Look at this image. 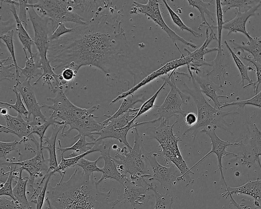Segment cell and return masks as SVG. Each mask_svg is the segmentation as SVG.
Wrapping results in <instances>:
<instances>
[{
    "label": "cell",
    "instance_id": "4316f807",
    "mask_svg": "<svg viewBox=\"0 0 261 209\" xmlns=\"http://www.w3.org/2000/svg\"><path fill=\"white\" fill-rule=\"evenodd\" d=\"M52 127V133L50 137L45 138L43 142L46 144L43 145V149H46L48 151L49 154V169L47 172H51L53 174L54 172L58 167L57 155H56V140L58 134L63 128L64 125H61L55 124Z\"/></svg>",
    "mask_w": 261,
    "mask_h": 209
},
{
    "label": "cell",
    "instance_id": "c3c4849f",
    "mask_svg": "<svg viewBox=\"0 0 261 209\" xmlns=\"http://www.w3.org/2000/svg\"><path fill=\"white\" fill-rule=\"evenodd\" d=\"M244 56L241 57L240 58L245 59L249 62L251 63L256 68V74L257 76V81L255 82H252L250 84H248L243 87V88H245L248 86H253V91L255 94H257L258 88L260 84H261V65L257 62L253 60L252 58L249 56H246L245 54V51L242 50Z\"/></svg>",
    "mask_w": 261,
    "mask_h": 209
},
{
    "label": "cell",
    "instance_id": "74e56055",
    "mask_svg": "<svg viewBox=\"0 0 261 209\" xmlns=\"http://www.w3.org/2000/svg\"><path fill=\"white\" fill-rule=\"evenodd\" d=\"M55 124L61 125H64V122L63 121H58L51 114L49 117H47V120L44 123H43L41 125L33 127L32 128V132L31 135L36 134L39 136L40 140V148L43 149L42 147L44 136L46 129L50 125H54Z\"/></svg>",
    "mask_w": 261,
    "mask_h": 209
},
{
    "label": "cell",
    "instance_id": "f5cc1de1",
    "mask_svg": "<svg viewBox=\"0 0 261 209\" xmlns=\"http://www.w3.org/2000/svg\"><path fill=\"white\" fill-rule=\"evenodd\" d=\"M59 80L62 84L66 83L72 82L76 75L75 71L70 68H65L63 69L61 74H59Z\"/></svg>",
    "mask_w": 261,
    "mask_h": 209
},
{
    "label": "cell",
    "instance_id": "4dcf8cb0",
    "mask_svg": "<svg viewBox=\"0 0 261 209\" xmlns=\"http://www.w3.org/2000/svg\"><path fill=\"white\" fill-rule=\"evenodd\" d=\"M187 2L189 5L197 8L199 11L200 16L201 18V23L198 28V29L200 30L201 27H205L211 30H214L215 29L214 26L210 25L205 17V14H206L210 20L213 22L215 21L213 19L214 13L208 9V7L213 6L210 2H205L204 1L201 0H188Z\"/></svg>",
    "mask_w": 261,
    "mask_h": 209
},
{
    "label": "cell",
    "instance_id": "8d00e7d4",
    "mask_svg": "<svg viewBox=\"0 0 261 209\" xmlns=\"http://www.w3.org/2000/svg\"><path fill=\"white\" fill-rule=\"evenodd\" d=\"M224 43L227 49L230 52L233 59V61L240 71L242 79L241 83L242 84L243 87L244 86L245 81H247L249 82V84L252 83L253 82L252 80L248 76V71H254V69L251 66H246L242 62L240 59L229 46L226 40L224 41Z\"/></svg>",
    "mask_w": 261,
    "mask_h": 209
},
{
    "label": "cell",
    "instance_id": "681fc988",
    "mask_svg": "<svg viewBox=\"0 0 261 209\" xmlns=\"http://www.w3.org/2000/svg\"><path fill=\"white\" fill-rule=\"evenodd\" d=\"M21 143L20 141L16 140L12 142H0V158H4L6 160V156L10 152L13 150H15L19 156L21 155L20 150L18 148L17 145Z\"/></svg>",
    "mask_w": 261,
    "mask_h": 209
},
{
    "label": "cell",
    "instance_id": "e575fe53",
    "mask_svg": "<svg viewBox=\"0 0 261 209\" xmlns=\"http://www.w3.org/2000/svg\"><path fill=\"white\" fill-rule=\"evenodd\" d=\"M94 152H96V150L92 148V149L84 153L71 157L70 158L65 159L63 156V154L61 153V160L58 164V168L54 172V174L55 173H58L61 175V179H63L65 173L68 168L72 167H75L81 159L87 154Z\"/></svg>",
    "mask_w": 261,
    "mask_h": 209
},
{
    "label": "cell",
    "instance_id": "8fae6325",
    "mask_svg": "<svg viewBox=\"0 0 261 209\" xmlns=\"http://www.w3.org/2000/svg\"><path fill=\"white\" fill-rule=\"evenodd\" d=\"M216 128L207 127L206 128H205L200 131V133H204L207 135L211 141L212 149L210 152H208L205 155H204L202 159H201L198 162H197L194 165L190 168V170L192 171V170L200 164L204 160L212 153H215L218 159V166L219 170L220 172L221 177L222 179L224 182L226 187V190L228 189V186L225 180L223 173V166L222 164V158L227 155H233L234 156H237V154L233 152H228L226 150V148L230 146H238L241 145V143L234 142L231 143L228 141H223L221 140L216 134L215 129Z\"/></svg>",
    "mask_w": 261,
    "mask_h": 209
},
{
    "label": "cell",
    "instance_id": "3957f363",
    "mask_svg": "<svg viewBox=\"0 0 261 209\" xmlns=\"http://www.w3.org/2000/svg\"><path fill=\"white\" fill-rule=\"evenodd\" d=\"M135 140L134 145L130 149L126 146L118 148L113 159L117 168L123 175H130V180L137 185H144L148 182L146 178L150 180L152 174L148 168L147 160V152L144 149L142 137L138 130L135 128Z\"/></svg>",
    "mask_w": 261,
    "mask_h": 209
},
{
    "label": "cell",
    "instance_id": "d6986e66",
    "mask_svg": "<svg viewBox=\"0 0 261 209\" xmlns=\"http://www.w3.org/2000/svg\"><path fill=\"white\" fill-rule=\"evenodd\" d=\"M249 134L248 143L245 145V149L242 154V162L249 165L257 161L261 169L259 160L261 155V132L253 124Z\"/></svg>",
    "mask_w": 261,
    "mask_h": 209
},
{
    "label": "cell",
    "instance_id": "cb8c5ba5",
    "mask_svg": "<svg viewBox=\"0 0 261 209\" xmlns=\"http://www.w3.org/2000/svg\"><path fill=\"white\" fill-rule=\"evenodd\" d=\"M194 77L201 92L213 100L215 108L220 110L222 104L219 99L220 98H228L229 96L218 95L217 92L218 90H220L221 87L213 83L207 74L204 76L194 75Z\"/></svg>",
    "mask_w": 261,
    "mask_h": 209
},
{
    "label": "cell",
    "instance_id": "7c38bea8",
    "mask_svg": "<svg viewBox=\"0 0 261 209\" xmlns=\"http://www.w3.org/2000/svg\"><path fill=\"white\" fill-rule=\"evenodd\" d=\"M177 48L181 53V57L179 58L167 62L161 68L154 71L146 77H145L141 82L133 87L131 89L123 92L122 93L117 96L116 98L113 99L110 104L115 103L120 99H124L128 96L134 94L135 92L139 89L141 88L144 85H146L148 83L159 77V76L166 74L170 71H175L177 68L185 65H188L189 61L186 56H185L182 53H181L178 47Z\"/></svg>",
    "mask_w": 261,
    "mask_h": 209
},
{
    "label": "cell",
    "instance_id": "277c9868",
    "mask_svg": "<svg viewBox=\"0 0 261 209\" xmlns=\"http://www.w3.org/2000/svg\"><path fill=\"white\" fill-rule=\"evenodd\" d=\"M89 2L90 1L81 0H41L29 3V6L37 9L42 16L49 18L53 33L60 23L71 22L85 24L87 21H85V18L76 11L84 13L88 9Z\"/></svg>",
    "mask_w": 261,
    "mask_h": 209
},
{
    "label": "cell",
    "instance_id": "5bb4252c",
    "mask_svg": "<svg viewBox=\"0 0 261 209\" xmlns=\"http://www.w3.org/2000/svg\"><path fill=\"white\" fill-rule=\"evenodd\" d=\"M6 121V125H1V132L12 134L20 139V143L24 145L30 143L29 136L32 132V127L29 121H25L22 115L17 113L16 116H13L9 114L2 116Z\"/></svg>",
    "mask_w": 261,
    "mask_h": 209
},
{
    "label": "cell",
    "instance_id": "d4e9b609",
    "mask_svg": "<svg viewBox=\"0 0 261 209\" xmlns=\"http://www.w3.org/2000/svg\"><path fill=\"white\" fill-rule=\"evenodd\" d=\"M95 118L98 117L92 114L76 123L72 129L78 132V135L74 136V138L84 136L95 141L96 139L94 138L93 133L99 132L105 127L102 122L96 121Z\"/></svg>",
    "mask_w": 261,
    "mask_h": 209
},
{
    "label": "cell",
    "instance_id": "9f6ffc18",
    "mask_svg": "<svg viewBox=\"0 0 261 209\" xmlns=\"http://www.w3.org/2000/svg\"><path fill=\"white\" fill-rule=\"evenodd\" d=\"M186 124L190 127L195 125L197 122V115L193 112L187 113L184 118Z\"/></svg>",
    "mask_w": 261,
    "mask_h": 209
},
{
    "label": "cell",
    "instance_id": "e0dca14e",
    "mask_svg": "<svg viewBox=\"0 0 261 209\" xmlns=\"http://www.w3.org/2000/svg\"><path fill=\"white\" fill-rule=\"evenodd\" d=\"M226 193L222 194L223 197H229L231 203L238 209H241V205L237 203L233 199L232 195L236 194H245L254 198V204L261 208V179L255 180L250 179L244 185L237 188L228 187Z\"/></svg>",
    "mask_w": 261,
    "mask_h": 209
},
{
    "label": "cell",
    "instance_id": "bcb514c9",
    "mask_svg": "<svg viewBox=\"0 0 261 209\" xmlns=\"http://www.w3.org/2000/svg\"><path fill=\"white\" fill-rule=\"evenodd\" d=\"M246 105L254 106L261 108V90L250 99L231 102H225L222 104L220 109L232 106H237L239 108H243Z\"/></svg>",
    "mask_w": 261,
    "mask_h": 209
},
{
    "label": "cell",
    "instance_id": "91938a15",
    "mask_svg": "<svg viewBox=\"0 0 261 209\" xmlns=\"http://www.w3.org/2000/svg\"><path fill=\"white\" fill-rule=\"evenodd\" d=\"M50 75V74H49ZM55 77H57V76H58V74L56 73V75H54ZM39 77L36 81V82L35 83L36 84H37L38 82L40 81V80L42 78H40V77Z\"/></svg>",
    "mask_w": 261,
    "mask_h": 209
},
{
    "label": "cell",
    "instance_id": "5b68a950",
    "mask_svg": "<svg viewBox=\"0 0 261 209\" xmlns=\"http://www.w3.org/2000/svg\"><path fill=\"white\" fill-rule=\"evenodd\" d=\"M177 122V121H176L170 125L169 121L162 119L160 125L153 129V138L159 142L161 147V150L156 154L157 156H163L167 164L172 163L181 173V175L177 177V180L186 182L187 186L194 182L189 176L190 173H194L190 170L178 148V143L182 140L173 132V127Z\"/></svg>",
    "mask_w": 261,
    "mask_h": 209
},
{
    "label": "cell",
    "instance_id": "6f0895ef",
    "mask_svg": "<svg viewBox=\"0 0 261 209\" xmlns=\"http://www.w3.org/2000/svg\"><path fill=\"white\" fill-rule=\"evenodd\" d=\"M0 114L2 116L8 114V110L5 107H1L0 109Z\"/></svg>",
    "mask_w": 261,
    "mask_h": 209
},
{
    "label": "cell",
    "instance_id": "d6a6232c",
    "mask_svg": "<svg viewBox=\"0 0 261 209\" xmlns=\"http://www.w3.org/2000/svg\"><path fill=\"white\" fill-rule=\"evenodd\" d=\"M123 99V101L120 107L113 115H104L107 117V118L103 121L104 122H107L128 112L130 109H133V106L137 102H143L144 98L143 95H134V94H133Z\"/></svg>",
    "mask_w": 261,
    "mask_h": 209
},
{
    "label": "cell",
    "instance_id": "f546056e",
    "mask_svg": "<svg viewBox=\"0 0 261 209\" xmlns=\"http://www.w3.org/2000/svg\"><path fill=\"white\" fill-rule=\"evenodd\" d=\"M246 43L242 42L240 44L230 39L229 42L233 45L234 49H241L249 52L253 56L252 59L261 65V36L259 37H251Z\"/></svg>",
    "mask_w": 261,
    "mask_h": 209
},
{
    "label": "cell",
    "instance_id": "9c48e42d",
    "mask_svg": "<svg viewBox=\"0 0 261 209\" xmlns=\"http://www.w3.org/2000/svg\"><path fill=\"white\" fill-rule=\"evenodd\" d=\"M172 72L163 80L170 86V90L167 94L163 103L161 106H156L157 111L155 115H158L160 121L164 119L169 121L173 117H178L181 115L184 118L186 112L181 109L182 104H187L190 99V96L181 92L176 86L174 73Z\"/></svg>",
    "mask_w": 261,
    "mask_h": 209
},
{
    "label": "cell",
    "instance_id": "ffe728a7",
    "mask_svg": "<svg viewBox=\"0 0 261 209\" xmlns=\"http://www.w3.org/2000/svg\"><path fill=\"white\" fill-rule=\"evenodd\" d=\"M111 147L110 146L108 148L106 144L100 152L101 153V156L104 160V166L101 168V177L98 180L96 181V183L98 186L104 179H113L124 186L129 179L126 176L122 175L118 170L113 157L110 155Z\"/></svg>",
    "mask_w": 261,
    "mask_h": 209
},
{
    "label": "cell",
    "instance_id": "8992f818",
    "mask_svg": "<svg viewBox=\"0 0 261 209\" xmlns=\"http://www.w3.org/2000/svg\"><path fill=\"white\" fill-rule=\"evenodd\" d=\"M190 78L192 80L193 88H189L184 84L186 91L193 98L197 110V122L196 124L184 133L185 135L187 133L192 131L193 138L194 140L199 130L206 127H220L224 130L227 129L225 121L223 118L227 115L238 114L237 111H223L212 107L206 100L201 92L198 84L195 81L192 71L189 70Z\"/></svg>",
    "mask_w": 261,
    "mask_h": 209
},
{
    "label": "cell",
    "instance_id": "816d5d0a",
    "mask_svg": "<svg viewBox=\"0 0 261 209\" xmlns=\"http://www.w3.org/2000/svg\"><path fill=\"white\" fill-rule=\"evenodd\" d=\"M73 30V28H67L64 23H59L56 30L53 32L49 37L50 42L59 39L62 36L71 33Z\"/></svg>",
    "mask_w": 261,
    "mask_h": 209
},
{
    "label": "cell",
    "instance_id": "680465c9",
    "mask_svg": "<svg viewBox=\"0 0 261 209\" xmlns=\"http://www.w3.org/2000/svg\"><path fill=\"white\" fill-rule=\"evenodd\" d=\"M112 148L113 149H114L115 150H117L118 149V148H119V147L117 145L114 144L112 146Z\"/></svg>",
    "mask_w": 261,
    "mask_h": 209
},
{
    "label": "cell",
    "instance_id": "11a10c76",
    "mask_svg": "<svg viewBox=\"0 0 261 209\" xmlns=\"http://www.w3.org/2000/svg\"><path fill=\"white\" fill-rule=\"evenodd\" d=\"M51 175L49 176L45 180L43 187L40 190L39 193L36 204V209H42L44 200H45V194L46 193L48 181Z\"/></svg>",
    "mask_w": 261,
    "mask_h": 209
},
{
    "label": "cell",
    "instance_id": "d590c367",
    "mask_svg": "<svg viewBox=\"0 0 261 209\" xmlns=\"http://www.w3.org/2000/svg\"><path fill=\"white\" fill-rule=\"evenodd\" d=\"M14 34V29H10L4 33H1L0 38L6 44L8 50L11 54L12 61L15 65L16 72V83L20 82L19 79L21 77L19 73V67L17 65V61L15 57L14 46L13 43V36Z\"/></svg>",
    "mask_w": 261,
    "mask_h": 209
},
{
    "label": "cell",
    "instance_id": "484cf974",
    "mask_svg": "<svg viewBox=\"0 0 261 209\" xmlns=\"http://www.w3.org/2000/svg\"><path fill=\"white\" fill-rule=\"evenodd\" d=\"M27 59L25 66L22 68L19 67V73L21 77H25V80H31L35 77L41 76L43 74V69L41 63V58L39 53H33L32 57H28L27 50L23 49Z\"/></svg>",
    "mask_w": 261,
    "mask_h": 209
},
{
    "label": "cell",
    "instance_id": "44dd1931",
    "mask_svg": "<svg viewBox=\"0 0 261 209\" xmlns=\"http://www.w3.org/2000/svg\"><path fill=\"white\" fill-rule=\"evenodd\" d=\"M158 122V119H155L151 121L138 122L135 121L133 123H129L127 126L122 128L110 129L105 127L99 132L93 133V135H98L99 137L94 142H98L107 138H112L117 140L119 142L123 143L129 149L132 148L127 140V135L128 131L131 128H135L138 126L143 125L148 123H153Z\"/></svg>",
    "mask_w": 261,
    "mask_h": 209
},
{
    "label": "cell",
    "instance_id": "f35d334b",
    "mask_svg": "<svg viewBox=\"0 0 261 209\" xmlns=\"http://www.w3.org/2000/svg\"><path fill=\"white\" fill-rule=\"evenodd\" d=\"M220 1L223 14L232 8H238L240 10L241 8H244L245 9V11L249 10L253 7L251 5L256 2V1L251 0H222Z\"/></svg>",
    "mask_w": 261,
    "mask_h": 209
},
{
    "label": "cell",
    "instance_id": "ba28073f",
    "mask_svg": "<svg viewBox=\"0 0 261 209\" xmlns=\"http://www.w3.org/2000/svg\"><path fill=\"white\" fill-rule=\"evenodd\" d=\"M29 4L27 12L34 30L33 40L40 55L43 69V74L40 77L41 78L46 74L55 75L56 73L54 72L47 56L50 44V32L48 25V21L50 20L47 17L39 15L35 8L29 6Z\"/></svg>",
    "mask_w": 261,
    "mask_h": 209
},
{
    "label": "cell",
    "instance_id": "9a60e30c",
    "mask_svg": "<svg viewBox=\"0 0 261 209\" xmlns=\"http://www.w3.org/2000/svg\"><path fill=\"white\" fill-rule=\"evenodd\" d=\"M31 80H25L22 82L16 83L13 88L17 90L20 94L28 111V121L31 115L33 119L41 118L46 120L45 117L41 111L42 106H40L37 101L33 86L30 83Z\"/></svg>",
    "mask_w": 261,
    "mask_h": 209
},
{
    "label": "cell",
    "instance_id": "2e32d148",
    "mask_svg": "<svg viewBox=\"0 0 261 209\" xmlns=\"http://www.w3.org/2000/svg\"><path fill=\"white\" fill-rule=\"evenodd\" d=\"M208 29L207 28L206 30V39L203 44L194 51L191 52L186 48H184L185 50L188 53L187 56L191 60V62L189 65H187L188 69L191 71H194L196 74H198L200 71V67L203 65H207L211 66L210 62H207L205 61L204 56L207 53L217 51L218 47L208 48L207 46L210 43L211 41L213 39L217 40V38L216 36L214 30H211L210 33H208Z\"/></svg>",
    "mask_w": 261,
    "mask_h": 209
},
{
    "label": "cell",
    "instance_id": "7bdbcfd3",
    "mask_svg": "<svg viewBox=\"0 0 261 209\" xmlns=\"http://www.w3.org/2000/svg\"><path fill=\"white\" fill-rule=\"evenodd\" d=\"M101 159H102V156H100L95 161H89L83 157L79 160L75 166L81 168L84 174L89 177L94 172H101V168L97 166V163Z\"/></svg>",
    "mask_w": 261,
    "mask_h": 209
},
{
    "label": "cell",
    "instance_id": "6da1fadb",
    "mask_svg": "<svg viewBox=\"0 0 261 209\" xmlns=\"http://www.w3.org/2000/svg\"><path fill=\"white\" fill-rule=\"evenodd\" d=\"M113 1H95V11L84 25L50 42L47 58L55 72L70 68L77 74L84 66H94L107 79H119L132 61L131 49Z\"/></svg>",
    "mask_w": 261,
    "mask_h": 209
},
{
    "label": "cell",
    "instance_id": "7dc6e473",
    "mask_svg": "<svg viewBox=\"0 0 261 209\" xmlns=\"http://www.w3.org/2000/svg\"><path fill=\"white\" fill-rule=\"evenodd\" d=\"M216 16L217 20V29L218 30V50L217 51L222 52L223 51L221 46V37H222V31L223 29V26L224 23L223 21L224 14L223 13L222 6L221 5V1L220 0L216 1Z\"/></svg>",
    "mask_w": 261,
    "mask_h": 209
},
{
    "label": "cell",
    "instance_id": "db71d44e",
    "mask_svg": "<svg viewBox=\"0 0 261 209\" xmlns=\"http://www.w3.org/2000/svg\"><path fill=\"white\" fill-rule=\"evenodd\" d=\"M0 209H20L19 203L13 199L0 196Z\"/></svg>",
    "mask_w": 261,
    "mask_h": 209
},
{
    "label": "cell",
    "instance_id": "83f0119b",
    "mask_svg": "<svg viewBox=\"0 0 261 209\" xmlns=\"http://www.w3.org/2000/svg\"><path fill=\"white\" fill-rule=\"evenodd\" d=\"M10 4V10L14 17L16 22V32L17 34L18 39L23 45V49L28 51L30 57H32L33 52L31 47L32 45H35L34 40L29 36L27 30L25 29L22 23L19 19L18 15L16 12V6L13 4Z\"/></svg>",
    "mask_w": 261,
    "mask_h": 209
},
{
    "label": "cell",
    "instance_id": "b9f144b4",
    "mask_svg": "<svg viewBox=\"0 0 261 209\" xmlns=\"http://www.w3.org/2000/svg\"><path fill=\"white\" fill-rule=\"evenodd\" d=\"M11 59L12 58L10 57L0 60V81L1 82L5 80L11 81L14 79H16V72L14 71V70L15 71V67L13 62L9 65H5L6 62Z\"/></svg>",
    "mask_w": 261,
    "mask_h": 209
},
{
    "label": "cell",
    "instance_id": "f6af8a7d",
    "mask_svg": "<svg viewBox=\"0 0 261 209\" xmlns=\"http://www.w3.org/2000/svg\"><path fill=\"white\" fill-rule=\"evenodd\" d=\"M9 89L13 91L15 94V103L14 104H11L8 102L1 101L0 102V103L1 104L8 106L10 108L13 109L17 112V113H20L21 115H23L25 116V118L27 119V121H28V111L23 103L20 94L17 90L14 89L13 88H9Z\"/></svg>",
    "mask_w": 261,
    "mask_h": 209
},
{
    "label": "cell",
    "instance_id": "52a82bcc",
    "mask_svg": "<svg viewBox=\"0 0 261 209\" xmlns=\"http://www.w3.org/2000/svg\"><path fill=\"white\" fill-rule=\"evenodd\" d=\"M54 97H47V100L53 102V104H42V107L53 111L51 115L57 120L60 118L64 122L60 136H68L73 127L84 118L98 110L99 105H94L88 109H84L73 104L65 95L63 86L58 88Z\"/></svg>",
    "mask_w": 261,
    "mask_h": 209
},
{
    "label": "cell",
    "instance_id": "ac0fdd59",
    "mask_svg": "<svg viewBox=\"0 0 261 209\" xmlns=\"http://www.w3.org/2000/svg\"><path fill=\"white\" fill-rule=\"evenodd\" d=\"M149 184L138 185L130 179L124 187V193L117 198L120 203L128 202L135 209L136 205L143 204L146 199L147 192L149 191Z\"/></svg>",
    "mask_w": 261,
    "mask_h": 209
},
{
    "label": "cell",
    "instance_id": "ee69618b",
    "mask_svg": "<svg viewBox=\"0 0 261 209\" xmlns=\"http://www.w3.org/2000/svg\"><path fill=\"white\" fill-rule=\"evenodd\" d=\"M3 3L7 4H13L16 6L19 7V13L18 17L21 22L22 23L25 29L27 30L28 19L27 16V12L28 8V5L29 3V1L28 0H6L1 1V4Z\"/></svg>",
    "mask_w": 261,
    "mask_h": 209
},
{
    "label": "cell",
    "instance_id": "f1b7e54d",
    "mask_svg": "<svg viewBox=\"0 0 261 209\" xmlns=\"http://www.w3.org/2000/svg\"><path fill=\"white\" fill-rule=\"evenodd\" d=\"M20 173L17 184L13 188V195L15 200L19 204L20 209H33L27 198L26 191L29 176H22V169H19Z\"/></svg>",
    "mask_w": 261,
    "mask_h": 209
},
{
    "label": "cell",
    "instance_id": "603a6c76",
    "mask_svg": "<svg viewBox=\"0 0 261 209\" xmlns=\"http://www.w3.org/2000/svg\"><path fill=\"white\" fill-rule=\"evenodd\" d=\"M12 163L18 166L19 169L25 171L29 174V176L35 178L42 177L43 175V171L46 173L48 171L49 167L45 163V160L43 153V149H37L36 155L32 158L17 162Z\"/></svg>",
    "mask_w": 261,
    "mask_h": 209
},
{
    "label": "cell",
    "instance_id": "7a4b0ae2",
    "mask_svg": "<svg viewBox=\"0 0 261 209\" xmlns=\"http://www.w3.org/2000/svg\"><path fill=\"white\" fill-rule=\"evenodd\" d=\"M60 179L54 187L48 184L45 201L47 209H113L120 203L110 202L113 189L100 191L93 174L86 176L80 168L66 181Z\"/></svg>",
    "mask_w": 261,
    "mask_h": 209
},
{
    "label": "cell",
    "instance_id": "1f68e13d",
    "mask_svg": "<svg viewBox=\"0 0 261 209\" xmlns=\"http://www.w3.org/2000/svg\"><path fill=\"white\" fill-rule=\"evenodd\" d=\"M86 137L81 136L79 140L72 146L67 147H61V142L58 140L59 147L56 148L57 151H60L61 154L68 150H73V152L70 154L71 157L75 156L84 153L92 149L95 142H88L86 140Z\"/></svg>",
    "mask_w": 261,
    "mask_h": 209
},
{
    "label": "cell",
    "instance_id": "60d3db41",
    "mask_svg": "<svg viewBox=\"0 0 261 209\" xmlns=\"http://www.w3.org/2000/svg\"><path fill=\"white\" fill-rule=\"evenodd\" d=\"M167 84V83L164 81L163 84L159 88L156 92L150 98L143 102L141 107L139 108V110L138 111L135 117L130 122V123H133L136 121V119L139 117L148 112L154 107H156V106L154 105L155 101L160 93L165 88Z\"/></svg>",
    "mask_w": 261,
    "mask_h": 209
},
{
    "label": "cell",
    "instance_id": "4fadbf2b",
    "mask_svg": "<svg viewBox=\"0 0 261 209\" xmlns=\"http://www.w3.org/2000/svg\"><path fill=\"white\" fill-rule=\"evenodd\" d=\"M155 153L148 152L147 160L152 170L150 180H156L167 191H169L172 186L176 182V173L178 169L174 165L166 167L159 164L156 159Z\"/></svg>",
    "mask_w": 261,
    "mask_h": 209
},
{
    "label": "cell",
    "instance_id": "7402d4cb",
    "mask_svg": "<svg viewBox=\"0 0 261 209\" xmlns=\"http://www.w3.org/2000/svg\"><path fill=\"white\" fill-rule=\"evenodd\" d=\"M260 6L261 1L249 10L242 12L238 9L236 17L231 20L224 21L223 29L228 30V35L231 33H242L249 39L251 36L246 31V23L250 17L255 15V11Z\"/></svg>",
    "mask_w": 261,
    "mask_h": 209
},
{
    "label": "cell",
    "instance_id": "30bf717a",
    "mask_svg": "<svg viewBox=\"0 0 261 209\" xmlns=\"http://www.w3.org/2000/svg\"><path fill=\"white\" fill-rule=\"evenodd\" d=\"M133 5L129 11L130 14L142 13L147 15L166 33L174 43L178 41L192 48L196 47V44L186 40L167 25L162 17L158 1L149 0L146 4L134 1Z\"/></svg>",
    "mask_w": 261,
    "mask_h": 209
},
{
    "label": "cell",
    "instance_id": "ab89813d",
    "mask_svg": "<svg viewBox=\"0 0 261 209\" xmlns=\"http://www.w3.org/2000/svg\"><path fill=\"white\" fill-rule=\"evenodd\" d=\"M162 1L167 9L171 18L172 19V20L179 28L180 30L187 31L191 33L196 38H199L202 36V33L196 32L186 25L179 17V16L169 6L166 1L163 0Z\"/></svg>",
    "mask_w": 261,
    "mask_h": 209
},
{
    "label": "cell",
    "instance_id": "f907efd6",
    "mask_svg": "<svg viewBox=\"0 0 261 209\" xmlns=\"http://www.w3.org/2000/svg\"><path fill=\"white\" fill-rule=\"evenodd\" d=\"M12 181V173L11 170H10V173L7 180L4 183H1L0 196H8L10 197L12 199L15 200L13 192Z\"/></svg>",
    "mask_w": 261,
    "mask_h": 209
},
{
    "label": "cell",
    "instance_id": "836d02e7",
    "mask_svg": "<svg viewBox=\"0 0 261 209\" xmlns=\"http://www.w3.org/2000/svg\"><path fill=\"white\" fill-rule=\"evenodd\" d=\"M149 189L153 191L155 198L154 209H173L172 205L174 201L169 191L165 194L162 193L157 190L156 186L151 183L149 184Z\"/></svg>",
    "mask_w": 261,
    "mask_h": 209
}]
</instances>
